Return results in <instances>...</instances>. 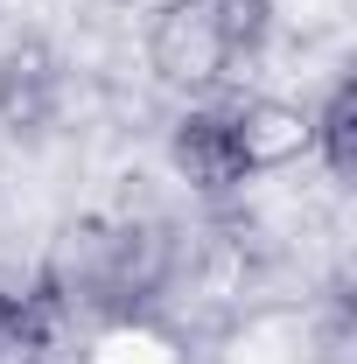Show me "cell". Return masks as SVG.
Listing matches in <instances>:
<instances>
[{"label": "cell", "mask_w": 357, "mask_h": 364, "mask_svg": "<svg viewBox=\"0 0 357 364\" xmlns=\"http://www.w3.org/2000/svg\"><path fill=\"white\" fill-rule=\"evenodd\" d=\"M140 56H147V77L161 91H189V98H211L224 91V63H231V43H224L211 0H161L140 28Z\"/></svg>", "instance_id": "6da1fadb"}, {"label": "cell", "mask_w": 357, "mask_h": 364, "mask_svg": "<svg viewBox=\"0 0 357 364\" xmlns=\"http://www.w3.org/2000/svg\"><path fill=\"white\" fill-rule=\"evenodd\" d=\"M224 127L245 176H273L315 154V105H294V98H231Z\"/></svg>", "instance_id": "7a4b0ae2"}, {"label": "cell", "mask_w": 357, "mask_h": 364, "mask_svg": "<svg viewBox=\"0 0 357 364\" xmlns=\"http://www.w3.org/2000/svg\"><path fill=\"white\" fill-rule=\"evenodd\" d=\"M161 154H169V168L189 196H203V203H224L245 168H238V147H231V127H224V105H189L182 119H169V140H161Z\"/></svg>", "instance_id": "3957f363"}, {"label": "cell", "mask_w": 357, "mask_h": 364, "mask_svg": "<svg viewBox=\"0 0 357 364\" xmlns=\"http://www.w3.org/2000/svg\"><path fill=\"white\" fill-rule=\"evenodd\" d=\"M315 161L351 189L357 176V91L351 85L322 91V105H315Z\"/></svg>", "instance_id": "277c9868"}]
</instances>
